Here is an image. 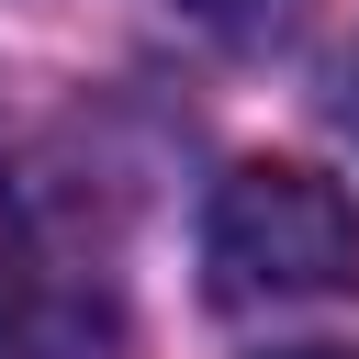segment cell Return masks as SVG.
Masks as SVG:
<instances>
[{"instance_id":"1","label":"cell","mask_w":359,"mask_h":359,"mask_svg":"<svg viewBox=\"0 0 359 359\" xmlns=\"http://www.w3.org/2000/svg\"><path fill=\"white\" fill-rule=\"evenodd\" d=\"M202 269L224 303H337L359 292V202L325 180V168H292V157H258L213 191L202 213Z\"/></svg>"},{"instance_id":"2","label":"cell","mask_w":359,"mask_h":359,"mask_svg":"<svg viewBox=\"0 0 359 359\" xmlns=\"http://www.w3.org/2000/svg\"><path fill=\"white\" fill-rule=\"evenodd\" d=\"M0 359H123V314L56 258H0Z\"/></svg>"},{"instance_id":"3","label":"cell","mask_w":359,"mask_h":359,"mask_svg":"<svg viewBox=\"0 0 359 359\" xmlns=\"http://www.w3.org/2000/svg\"><path fill=\"white\" fill-rule=\"evenodd\" d=\"M191 22H213V34H258V22H280L292 0H180Z\"/></svg>"},{"instance_id":"4","label":"cell","mask_w":359,"mask_h":359,"mask_svg":"<svg viewBox=\"0 0 359 359\" xmlns=\"http://www.w3.org/2000/svg\"><path fill=\"white\" fill-rule=\"evenodd\" d=\"M280 359H359V348H280Z\"/></svg>"}]
</instances>
